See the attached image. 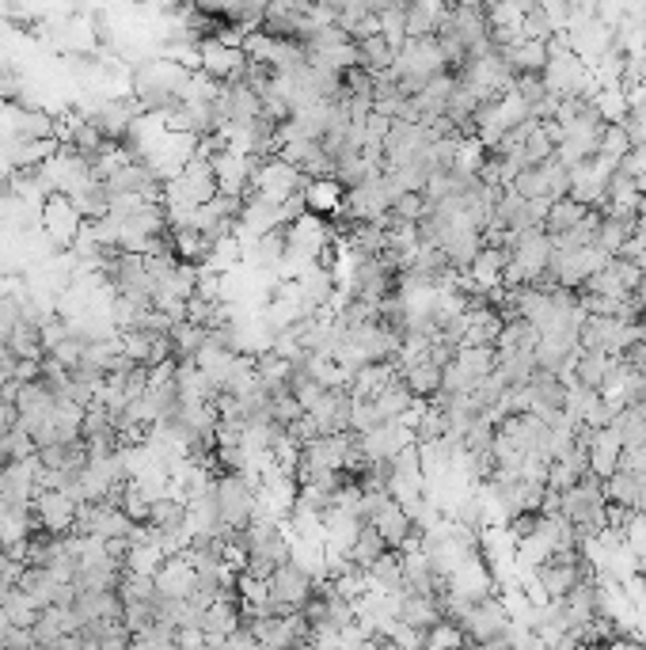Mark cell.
Returning <instances> with one entry per match:
<instances>
[{
    "instance_id": "cell-7",
    "label": "cell",
    "mask_w": 646,
    "mask_h": 650,
    "mask_svg": "<svg viewBox=\"0 0 646 650\" xmlns=\"http://www.w3.org/2000/svg\"><path fill=\"white\" fill-rule=\"evenodd\" d=\"M80 225H84V217H80V210L73 206V198H69V194H50V198L42 202L38 229L46 232V236H50L61 251L73 248V240L80 236Z\"/></svg>"
},
{
    "instance_id": "cell-15",
    "label": "cell",
    "mask_w": 646,
    "mask_h": 650,
    "mask_svg": "<svg viewBox=\"0 0 646 650\" xmlns=\"http://www.w3.org/2000/svg\"><path fill=\"white\" fill-rule=\"evenodd\" d=\"M342 198H346V183L339 175H316V179L304 183V206H308V213L331 217L342 206Z\"/></svg>"
},
{
    "instance_id": "cell-29",
    "label": "cell",
    "mask_w": 646,
    "mask_h": 650,
    "mask_svg": "<svg viewBox=\"0 0 646 650\" xmlns=\"http://www.w3.org/2000/svg\"><path fill=\"white\" fill-rule=\"evenodd\" d=\"M631 149H635V145H631V137H627L624 122H605L601 141H597V156H601V160H608V164H620Z\"/></svg>"
},
{
    "instance_id": "cell-30",
    "label": "cell",
    "mask_w": 646,
    "mask_h": 650,
    "mask_svg": "<svg viewBox=\"0 0 646 650\" xmlns=\"http://www.w3.org/2000/svg\"><path fill=\"white\" fill-rule=\"evenodd\" d=\"M483 160H487V145H483L475 134H460V141H456L453 172L456 175H479Z\"/></svg>"
},
{
    "instance_id": "cell-45",
    "label": "cell",
    "mask_w": 646,
    "mask_h": 650,
    "mask_svg": "<svg viewBox=\"0 0 646 650\" xmlns=\"http://www.w3.org/2000/svg\"><path fill=\"white\" fill-rule=\"evenodd\" d=\"M0 194H4V187H0Z\"/></svg>"
},
{
    "instance_id": "cell-14",
    "label": "cell",
    "mask_w": 646,
    "mask_h": 650,
    "mask_svg": "<svg viewBox=\"0 0 646 650\" xmlns=\"http://www.w3.org/2000/svg\"><path fill=\"white\" fill-rule=\"evenodd\" d=\"M399 567H403V590L434 597L437 571H434V563H430V555L422 552V548H407V552H399Z\"/></svg>"
},
{
    "instance_id": "cell-31",
    "label": "cell",
    "mask_w": 646,
    "mask_h": 650,
    "mask_svg": "<svg viewBox=\"0 0 646 650\" xmlns=\"http://www.w3.org/2000/svg\"><path fill=\"white\" fill-rule=\"evenodd\" d=\"M605 498L608 502H620V506L639 510V476L627 472V468H616V472L605 479Z\"/></svg>"
},
{
    "instance_id": "cell-38",
    "label": "cell",
    "mask_w": 646,
    "mask_h": 650,
    "mask_svg": "<svg viewBox=\"0 0 646 650\" xmlns=\"http://www.w3.org/2000/svg\"><path fill=\"white\" fill-rule=\"evenodd\" d=\"M521 149H525V160H529V168H532V164H540V160H548V156L555 153V145H551V137L544 134L540 118L532 122V130L525 134V145H521Z\"/></svg>"
},
{
    "instance_id": "cell-12",
    "label": "cell",
    "mask_w": 646,
    "mask_h": 650,
    "mask_svg": "<svg viewBox=\"0 0 646 650\" xmlns=\"http://www.w3.org/2000/svg\"><path fill=\"white\" fill-rule=\"evenodd\" d=\"M506 65L513 69V77L517 73H544V65H548V39H529V35H521V39L506 42V46H494Z\"/></svg>"
},
{
    "instance_id": "cell-13",
    "label": "cell",
    "mask_w": 646,
    "mask_h": 650,
    "mask_svg": "<svg viewBox=\"0 0 646 650\" xmlns=\"http://www.w3.org/2000/svg\"><path fill=\"white\" fill-rule=\"evenodd\" d=\"M399 377V365L396 362H365V365H358L354 373H350V396L354 400H373L377 392H384L388 384L396 381Z\"/></svg>"
},
{
    "instance_id": "cell-20",
    "label": "cell",
    "mask_w": 646,
    "mask_h": 650,
    "mask_svg": "<svg viewBox=\"0 0 646 650\" xmlns=\"http://www.w3.org/2000/svg\"><path fill=\"white\" fill-rule=\"evenodd\" d=\"M589 210H593V206L578 202V198H570V194H563V198H551L548 217H544V229H548L551 236H563V232L574 229V225H578Z\"/></svg>"
},
{
    "instance_id": "cell-17",
    "label": "cell",
    "mask_w": 646,
    "mask_h": 650,
    "mask_svg": "<svg viewBox=\"0 0 646 650\" xmlns=\"http://www.w3.org/2000/svg\"><path fill=\"white\" fill-rule=\"evenodd\" d=\"M8 350H12L16 358H35V362H42V358H46V343H42V324L27 320V316H19L16 324L8 327Z\"/></svg>"
},
{
    "instance_id": "cell-25",
    "label": "cell",
    "mask_w": 646,
    "mask_h": 650,
    "mask_svg": "<svg viewBox=\"0 0 646 650\" xmlns=\"http://www.w3.org/2000/svg\"><path fill=\"white\" fill-rule=\"evenodd\" d=\"M206 343V327L194 324V320H179L171 327V358L175 362H194L198 350Z\"/></svg>"
},
{
    "instance_id": "cell-1",
    "label": "cell",
    "mask_w": 646,
    "mask_h": 650,
    "mask_svg": "<svg viewBox=\"0 0 646 650\" xmlns=\"http://www.w3.org/2000/svg\"><path fill=\"white\" fill-rule=\"evenodd\" d=\"M392 80L407 96L422 92L437 73H445V58H441V46H437L434 35H422V39H407L396 50V61H392Z\"/></svg>"
},
{
    "instance_id": "cell-11",
    "label": "cell",
    "mask_w": 646,
    "mask_h": 650,
    "mask_svg": "<svg viewBox=\"0 0 646 650\" xmlns=\"http://www.w3.org/2000/svg\"><path fill=\"white\" fill-rule=\"evenodd\" d=\"M156 582V593L164 597H194V586H198V567L187 552H175L160 563V571L152 574Z\"/></svg>"
},
{
    "instance_id": "cell-2",
    "label": "cell",
    "mask_w": 646,
    "mask_h": 650,
    "mask_svg": "<svg viewBox=\"0 0 646 650\" xmlns=\"http://www.w3.org/2000/svg\"><path fill=\"white\" fill-rule=\"evenodd\" d=\"M255 479L247 472H221L213 479V495H217V514L225 529H244L255 517Z\"/></svg>"
},
{
    "instance_id": "cell-22",
    "label": "cell",
    "mask_w": 646,
    "mask_h": 650,
    "mask_svg": "<svg viewBox=\"0 0 646 650\" xmlns=\"http://www.w3.org/2000/svg\"><path fill=\"white\" fill-rule=\"evenodd\" d=\"M19 586L35 597L38 609L54 605L57 601V578L50 567H35V563H23V574H19Z\"/></svg>"
},
{
    "instance_id": "cell-19",
    "label": "cell",
    "mask_w": 646,
    "mask_h": 650,
    "mask_svg": "<svg viewBox=\"0 0 646 650\" xmlns=\"http://www.w3.org/2000/svg\"><path fill=\"white\" fill-rule=\"evenodd\" d=\"M354 42H358V65H365L369 73H388V69H392L399 46H392L380 31L361 35V39H354Z\"/></svg>"
},
{
    "instance_id": "cell-33",
    "label": "cell",
    "mask_w": 646,
    "mask_h": 650,
    "mask_svg": "<svg viewBox=\"0 0 646 650\" xmlns=\"http://www.w3.org/2000/svg\"><path fill=\"white\" fill-rule=\"evenodd\" d=\"M422 647H430V650L468 647V631L460 628L456 620H449V616H441L437 624H430V628H426V639H422Z\"/></svg>"
},
{
    "instance_id": "cell-28",
    "label": "cell",
    "mask_w": 646,
    "mask_h": 650,
    "mask_svg": "<svg viewBox=\"0 0 646 650\" xmlns=\"http://www.w3.org/2000/svg\"><path fill=\"white\" fill-rule=\"evenodd\" d=\"M164 559H168V555H164V548H160L156 540H141V544H130V552H126V559H122V567H126L130 574H156Z\"/></svg>"
},
{
    "instance_id": "cell-40",
    "label": "cell",
    "mask_w": 646,
    "mask_h": 650,
    "mask_svg": "<svg viewBox=\"0 0 646 650\" xmlns=\"http://www.w3.org/2000/svg\"><path fill=\"white\" fill-rule=\"evenodd\" d=\"M430 210V206H426V194L422 191H403L396 198V202H392V217H399V221H418V217H422V213Z\"/></svg>"
},
{
    "instance_id": "cell-41",
    "label": "cell",
    "mask_w": 646,
    "mask_h": 650,
    "mask_svg": "<svg viewBox=\"0 0 646 650\" xmlns=\"http://www.w3.org/2000/svg\"><path fill=\"white\" fill-rule=\"evenodd\" d=\"M574 483H578V472L570 468L567 460H551L548 464V491H559V495H563V491L574 487Z\"/></svg>"
},
{
    "instance_id": "cell-9",
    "label": "cell",
    "mask_w": 646,
    "mask_h": 650,
    "mask_svg": "<svg viewBox=\"0 0 646 650\" xmlns=\"http://www.w3.org/2000/svg\"><path fill=\"white\" fill-rule=\"evenodd\" d=\"M209 164H213V172H217V187H221V194H236V198H244V194L251 191V168H255V156L236 153V149L221 145L217 153H209Z\"/></svg>"
},
{
    "instance_id": "cell-4",
    "label": "cell",
    "mask_w": 646,
    "mask_h": 650,
    "mask_svg": "<svg viewBox=\"0 0 646 650\" xmlns=\"http://www.w3.org/2000/svg\"><path fill=\"white\" fill-rule=\"evenodd\" d=\"M247 65L251 58L244 54V46L240 42H225V39H202L198 42V69L206 73V77L221 80H244Z\"/></svg>"
},
{
    "instance_id": "cell-34",
    "label": "cell",
    "mask_w": 646,
    "mask_h": 650,
    "mask_svg": "<svg viewBox=\"0 0 646 650\" xmlns=\"http://www.w3.org/2000/svg\"><path fill=\"white\" fill-rule=\"evenodd\" d=\"M593 107L605 122H624L627 118V92L620 84H605L593 92Z\"/></svg>"
},
{
    "instance_id": "cell-23",
    "label": "cell",
    "mask_w": 646,
    "mask_h": 650,
    "mask_svg": "<svg viewBox=\"0 0 646 650\" xmlns=\"http://www.w3.org/2000/svg\"><path fill=\"white\" fill-rule=\"evenodd\" d=\"M635 232V217H620V213H608L601 210V225H597V248H605L608 255H620L624 240Z\"/></svg>"
},
{
    "instance_id": "cell-44",
    "label": "cell",
    "mask_w": 646,
    "mask_h": 650,
    "mask_svg": "<svg viewBox=\"0 0 646 650\" xmlns=\"http://www.w3.org/2000/svg\"><path fill=\"white\" fill-rule=\"evenodd\" d=\"M4 103H8V99H4V92H0V107H4Z\"/></svg>"
},
{
    "instance_id": "cell-6",
    "label": "cell",
    "mask_w": 646,
    "mask_h": 650,
    "mask_svg": "<svg viewBox=\"0 0 646 650\" xmlns=\"http://www.w3.org/2000/svg\"><path fill=\"white\" fill-rule=\"evenodd\" d=\"M612 172H616V164H608L601 156H586V160L570 164V198L601 210L608 202V179H612Z\"/></svg>"
},
{
    "instance_id": "cell-36",
    "label": "cell",
    "mask_w": 646,
    "mask_h": 650,
    "mask_svg": "<svg viewBox=\"0 0 646 650\" xmlns=\"http://www.w3.org/2000/svg\"><path fill=\"white\" fill-rule=\"evenodd\" d=\"M510 187L517 194H525V198H551L548 175H544V168H540V164H532V168H521V172L513 175Z\"/></svg>"
},
{
    "instance_id": "cell-39",
    "label": "cell",
    "mask_w": 646,
    "mask_h": 650,
    "mask_svg": "<svg viewBox=\"0 0 646 650\" xmlns=\"http://www.w3.org/2000/svg\"><path fill=\"white\" fill-rule=\"evenodd\" d=\"M521 35H529V39H551V35H559V31H555V23L548 20V12H544L540 4H532L529 12L521 16Z\"/></svg>"
},
{
    "instance_id": "cell-5",
    "label": "cell",
    "mask_w": 646,
    "mask_h": 650,
    "mask_svg": "<svg viewBox=\"0 0 646 650\" xmlns=\"http://www.w3.org/2000/svg\"><path fill=\"white\" fill-rule=\"evenodd\" d=\"M31 510H35L38 525L50 536H65L76 529V517H80V502L73 495H65L61 487H38V495L31 498Z\"/></svg>"
},
{
    "instance_id": "cell-27",
    "label": "cell",
    "mask_w": 646,
    "mask_h": 650,
    "mask_svg": "<svg viewBox=\"0 0 646 650\" xmlns=\"http://www.w3.org/2000/svg\"><path fill=\"white\" fill-rule=\"evenodd\" d=\"M608 365H612V354H605V350H578V362H574V384H582V388H597V392H601V381H605Z\"/></svg>"
},
{
    "instance_id": "cell-8",
    "label": "cell",
    "mask_w": 646,
    "mask_h": 650,
    "mask_svg": "<svg viewBox=\"0 0 646 650\" xmlns=\"http://www.w3.org/2000/svg\"><path fill=\"white\" fill-rule=\"evenodd\" d=\"M38 468H42L38 453L27 460L0 464V498L4 502H16V506H31V498L38 495Z\"/></svg>"
},
{
    "instance_id": "cell-35",
    "label": "cell",
    "mask_w": 646,
    "mask_h": 650,
    "mask_svg": "<svg viewBox=\"0 0 646 650\" xmlns=\"http://www.w3.org/2000/svg\"><path fill=\"white\" fill-rule=\"evenodd\" d=\"M445 430H449V415H445L441 403L430 400L415 422V441H437V438H445Z\"/></svg>"
},
{
    "instance_id": "cell-24",
    "label": "cell",
    "mask_w": 646,
    "mask_h": 650,
    "mask_svg": "<svg viewBox=\"0 0 646 650\" xmlns=\"http://www.w3.org/2000/svg\"><path fill=\"white\" fill-rule=\"evenodd\" d=\"M384 552H388V544H384L380 529L373 525V521H361L358 536H354V544L346 548V555H350L358 567H373V563H377Z\"/></svg>"
},
{
    "instance_id": "cell-26",
    "label": "cell",
    "mask_w": 646,
    "mask_h": 650,
    "mask_svg": "<svg viewBox=\"0 0 646 650\" xmlns=\"http://www.w3.org/2000/svg\"><path fill=\"white\" fill-rule=\"evenodd\" d=\"M472 381H483L487 373H494L498 369V350H494L491 343L487 346H456V358H453Z\"/></svg>"
},
{
    "instance_id": "cell-10",
    "label": "cell",
    "mask_w": 646,
    "mask_h": 650,
    "mask_svg": "<svg viewBox=\"0 0 646 650\" xmlns=\"http://www.w3.org/2000/svg\"><path fill=\"white\" fill-rule=\"evenodd\" d=\"M369 521L380 529V536H384V544H388V548H403V544H407V536L418 529L415 517L407 514V506H403V502H396L388 491L377 498V510H373V517H369Z\"/></svg>"
},
{
    "instance_id": "cell-16",
    "label": "cell",
    "mask_w": 646,
    "mask_h": 650,
    "mask_svg": "<svg viewBox=\"0 0 646 650\" xmlns=\"http://www.w3.org/2000/svg\"><path fill=\"white\" fill-rule=\"evenodd\" d=\"M171 232V248L179 255V263H190V267H206V255H209V240L202 229H194V225H175Z\"/></svg>"
},
{
    "instance_id": "cell-37",
    "label": "cell",
    "mask_w": 646,
    "mask_h": 650,
    "mask_svg": "<svg viewBox=\"0 0 646 650\" xmlns=\"http://www.w3.org/2000/svg\"><path fill=\"white\" fill-rule=\"evenodd\" d=\"M118 506L126 510V517H130V521H149V514H152V498L145 495V491H141L133 479L126 483V487H122V495H118Z\"/></svg>"
},
{
    "instance_id": "cell-42",
    "label": "cell",
    "mask_w": 646,
    "mask_h": 650,
    "mask_svg": "<svg viewBox=\"0 0 646 650\" xmlns=\"http://www.w3.org/2000/svg\"><path fill=\"white\" fill-rule=\"evenodd\" d=\"M544 12H548V20L555 23V31H567L570 23V0H536Z\"/></svg>"
},
{
    "instance_id": "cell-21",
    "label": "cell",
    "mask_w": 646,
    "mask_h": 650,
    "mask_svg": "<svg viewBox=\"0 0 646 650\" xmlns=\"http://www.w3.org/2000/svg\"><path fill=\"white\" fill-rule=\"evenodd\" d=\"M369 571V590L380 593H403V567H399V548H388Z\"/></svg>"
},
{
    "instance_id": "cell-18",
    "label": "cell",
    "mask_w": 646,
    "mask_h": 650,
    "mask_svg": "<svg viewBox=\"0 0 646 650\" xmlns=\"http://www.w3.org/2000/svg\"><path fill=\"white\" fill-rule=\"evenodd\" d=\"M399 377L407 381V388H411L415 396H422V400H434L437 392H441V377H445V369H441L434 358H422V362L399 369Z\"/></svg>"
},
{
    "instance_id": "cell-32",
    "label": "cell",
    "mask_w": 646,
    "mask_h": 650,
    "mask_svg": "<svg viewBox=\"0 0 646 650\" xmlns=\"http://www.w3.org/2000/svg\"><path fill=\"white\" fill-rule=\"evenodd\" d=\"M498 373L506 377L510 388H521V384L532 381V373H536V350H517V354H506V358H498Z\"/></svg>"
},
{
    "instance_id": "cell-3",
    "label": "cell",
    "mask_w": 646,
    "mask_h": 650,
    "mask_svg": "<svg viewBox=\"0 0 646 650\" xmlns=\"http://www.w3.org/2000/svg\"><path fill=\"white\" fill-rule=\"evenodd\" d=\"M316 590V578L308 567H301L293 555L282 559L274 571H270V601H274V609L278 612H297L312 597Z\"/></svg>"
},
{
    "instance_id": "cell-43",
    "label": "cell",
    "mask_w": 646,
    "mask_h": 650,
    "mask_svg": "<svg viewBox=\"0 0 646 650\" xmlns=\"http://www.w3.org/2000/svg\"><path fill=\"white\" fill-rule=\"evenodd\" d=\"M4 563H8V548L0 544V571H4Z\"/></svg>"
}]
</instances>
